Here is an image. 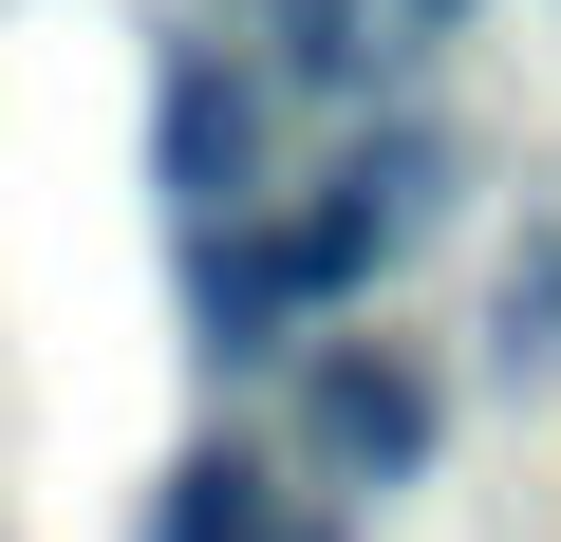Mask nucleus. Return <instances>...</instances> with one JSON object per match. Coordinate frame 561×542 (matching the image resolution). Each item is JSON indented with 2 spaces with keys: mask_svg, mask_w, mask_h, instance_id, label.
<instances>
[{
  "mask_svg": "<svg viewBox=\"0 0 561 542\" xmlns=\"http://www.w3.org/2000/svg\"><path fill=\"white\" fill-rule=\"evenodd\" d=\"M431 206H449V150H431V131H375V150H356V169H337L300 224H225V243L187 262V300H206V356H262L280 319L356 300V281H375V262H393Z\"/></svg>",
  "mask_w": 561,
  "mask_h": 542,
  "instance_id": "1",
  "label": "nucleus"
},
{
  "mask_svg": "<svg viewBox=\"0 0 561 542\" xmlns=\"http://www.w3.org/2000/svg\"><path fill=\"white\" fill-rule=\"evenodd\" d=\"M431 430H449V412H431V374H412V356H375V337L300 356V449H319L337 486H412V468H431Z\"/></svg>",
  "mask_w": 561,
  "mask_h": 542,
  "instance_id": "2",
  "label": "nucleus"
},
{
  "mask_svg": "<svg viewBox=\"0 0 561 542\" xmlns=\"http://www.w3.org/2000/svg\"><path fill=\"white\" fill-rule=\"evenodd\" d=\"M243 150H262V131H243V76H225V57H169V76H150V169H169V206H187L206 243H225V206H243Z\"/></svg>",
  "mask_w": 561,
  "mask_h": 542,
  "instance_id": "3",
  "label": "nucleus"
},
{
  "mask_svg": "<svg viewBox=\"0 0 561 542\" xmlns=\"http://www.w3.org/2000/svg\"><path fill=\"white\" fill-rule=\"evenodd\" d=\"M150 542H300V505H280L243 449H187V468L150 486Z\"/></svg>",
  "mask_w": 561,
  "mask_h": 542,
  "instance_id": "4",
  "label": "nucleus"
},
{
  "mask_svg": "<svg viewBox=\"0 0 561 542\" xmlns=\"http://www.w3.org/2000/svg\"><path fill=\"white\" fill-rule=\"evenodd\" d=\"M486 356H505V374H542V356H561V224L505 262V300H486Z\"/></svg>",
  "mask_w": 561,
  "mask_h": 542,
  "instance_id": "5",
  "label": "nucleus"
},
{
  "mask_svg": "<svg viewBox=\"0 0 561 542\" xmlns=\"http://www.w3.org/2000/svg\"><path fill=\"white\" fill-rule=\"evenodd\" d=\"M262 20H280V57H300V76H356L393 20H375V0H262Z\"/></svg>",
  "mask_w": 561,
  "mask_h": 542,
  "instance_id": "6",
  "label": "nucleus"
},
{
  "mask_svg": "<svg viewBox=\"0 0 561 542\" xmlns=\"http://www.w3.org/2000/svg\"><path fill=\"white\" fill-rule=\"evenodd\" d=\"M431 20H468V0H393V38H431Z\"/></svg>",
  "mask_w": 561,
  "mask_h": 542,
  "instance_id": "7",
  "label": "nucleus"
},
{
  "mask_svg": "<svg viewBox=\"0 0 561 542\" xmlns=\"http://www.w3.org/2000/svg\"><path fill=\"white\" fill-rule=\"evenodd\" d=\"M300 542H319V523H300Z\"/></svg>",
  "mask_w": 561,
  "mask_h": 542,
  "instance_id": "8",
  "label": "nucleus"
}]
</instances>
